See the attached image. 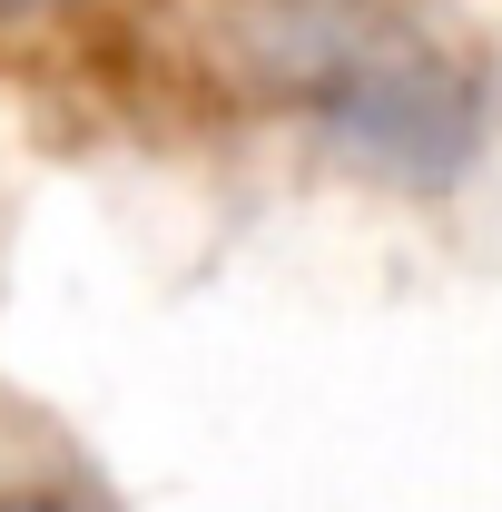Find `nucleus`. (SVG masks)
I'll return each instance as SVG.
<instances>
[{"instance_id": "f257e3e1", "label": "nucleus", "mask_w": 502, "mask_h": 512, "mask_svg": "<svg viewBox=\"0 0 502 512\" xmlns=\"http://www.w3.org/2000/svg\"><path fill=\"white\" fill-rule=\"evenodd\" d=\"M375 20L384 10H355L315 60H296V99L325 109L365 158H443L463 89H453V69H443L424 40L375 30Z\"/></svg>"}, {"instance_id": "f03ea898", "label": "nucleus", "mask_w": 502, "mask_h": 512, "mask_svg": "<svg viewBox=\"0 0 502 512\" xmlns=\"http://www.w3.org/2000/svg\"><path fill=\"white\" fill-rule=\"evenodd\" d=\"M0 512H69L60 493H0Z\"/></svg>"}, {"instance_id": "7ed1b4c3", "label": "nucleus", "mask_w": 502, "mask_h": 512, "mask_svg": "<svg viewBox=\"0 0 502 512\" xmlns=\"http://www.w3.org/2000/svg\"><path fill=\"white\" fill-rule=\"evenodd\" d=\"M0 10H10V20H20V10H69V0H0Z\"/></svg>"}]
</instances>
